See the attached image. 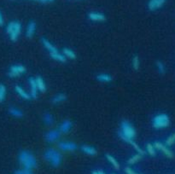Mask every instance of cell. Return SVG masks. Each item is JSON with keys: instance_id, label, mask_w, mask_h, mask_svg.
I'll return each mask as SVG.
<instances>
[{"instance_id": "14", "label": "cell", "mask_w": 175, "mask_h": 174, "mask_svg": "<svg viewBox=\"0 0 175 174\" xmlns=\"http://www.w3.org/2000/svg\"><path fill=\"white\" fill-rule=\"evenodd\" d=\"M36 30V23L35 22L33 21H30L29 23L27 25V31H26V37L28 38V39H31L34 32Z\"/></svg>"}, {"instance_id": "30", "label": "cell", "mask_w": 175, "mask_h": 174, "mask_svg": "<svg viewBox=\"0 0 175 174\" xmlns=\"http://www.w3.org/2000/svg\"><path fill=\"white\" fill-rule=\"evenodd\" d=\"M146 149H147V152L149 153V155H151L152 156H154L156 155V149H155L154 145H152L151 143H148Z\"/></svg>"}, {"instance_id": "23", "label": "cell", "mask_w": 175, "mask_h": 174, "mask_svg": "<svg viewBox=\"0 0 175 174\" xmlns=\"http://www.w3.org/2000/svg\"><path fill=\"white\" fill-rule=\"evenodd\" d=\"M63 54L66 57L70 58V59H76V54L73 52V50H72L71 49L68 48H64L63 50Z\"/></svg>"}, {"instance_id": "27", "label": "cell", "mask_w": 175, "mask_h": 174, "mask_svg": "<svg viewBox=\"0 0 175 174\" xmlns=\"http://www.w3.org/2000/svg\"><path fill=\"white\" fill-rule=\"evenodd\" d=\"M128 143H130V144L134 148V150H135L138 154H140V155H143L145 154V153H144V151H143V150H142V149H141V148H140V147H139V146H138V144L133 141V140H130V141L128 142Z\"/></svg>"}, {"instance_id": "18", "label": "cell", "mask_w": 175, "mask_h": 174, "mask_svg": "<svg viewBox=\"0 0 175 174\" xmlns=\"http://www.w3.org/2000/svg\"><path fill=\"white\" fill-rule=\"evenodd\" d=\"M66 100H67V96L63 94V93H59V94H56V96H54L52 97L51 103L53 104H58V103L65 102Z\"/></svg>"}, {"instance_id": "2", "label": "cell", "mask_w": 175, "mask_h": 174, "mask_svg": "<svg viewBox=\"0 0 175 174\" xmlns=\"http://www.w3.org/2000/svg\"><path fill=\"white\" fill-rule=\"evenodd\" d=\"M18 159H19V162L21 163V165L23 166L24 168L32 170V168L36 167V166H37L36 158L29 151H21L20 154H19Z\"/></svg>"}, {"instance_id": "3", "label": "cell", "mask_w": 175, "mask_h": 174, "mask_svg": "<svg viewBox=\"0 0 175 174\" xmlns=\"http://www.w3.org/2000/svg\"><path fill=\"white\" fill-rule=\"evenodd\" d=\"M45 159L51 166H60L62 162V155L59 152H57L53 149H49L45 153Z\"/></svg>"}, {"instance_id": "37", "label": "cell", "mask_w": 175, "mask_h": 174, "mask_svg": "<svg viewBox=\"0 0 175 174\" xmlns=\"http://www.w3.org/2000/svg\"><path fill=\"white\" fill-rule=\"evenodd\" d=\"M97 174H105L103 171H97Z\"/></svg>"}, {"instance_id": "1", "label": "cell", "mask_w": 175, "mask_h": 174, "mask_svg": "<svg viewBox=\"0 0 175 174\" xmlns=\"http://www.w3.org/2000/svg\"><path fill=\"white\" fill-rule=\"evenodd\" d=\"M120 137L128 142L130 140H133L135 137L136 132L133 127L127 120H123L120 124V132H119Z\"/></svg>"}, {"instance_id": "12", "label": "cell", "mask_w": 175, "mask_h": 174, "mask_svg": "<svg viewBox=\"0 0 175 174\" xmlns=\"http://www.w3.org/2000/svg\"><path fill=\"white\" fill-rule=\"evenodd\" d=\"M88 18L92 22H104L106 19L104 14L99 12H90L88 14Z\"/></svg>"}, {"instance_id": "22", "label": "cell", "mask_w": 175, "mask_h": 174, "mask_svg": "<svg viewBox=\"0 0 175 174\" xmlns=\"http://www.w3.org/2000/svg\"><path fill=\"white\" fill-rule=\"evenodd\" d=\"M43 121L45 125L47 126H51L54 123V117L50 113H45L43 116Z\"/></svg>"}, {"instance_id": "5", "label": "cell", "mask_w": 175, "mask_h": 174, "mask_svg": "<svg viewBox=\"0 0 175 174\" xmlns=\"http://www.w3.org/2000/svg\"><path fill=\"white\" fill-rule=\"evenodd\" d=\"M26 72V68L22 65H13L9 68L8 76L10 78H16Z\"/></svg>"}, {"instance_id": "6", "label": "cell", "mask_w": 175, "mask_h": 174, "mask_svg": "<svg viewBox=\"0 0 175 174\" xmlns=\"http://www.w3.org/2000/svg\"><path fill=\"white\" fill-rule=\"evenodd\" d=\"M59 149L63 151H74L77 150V144L73 142H60L59 144Z\"/></svg>"}, {"instance_id": "26", "label": "cell", "mask_w": 175, "mask_h": 174, "mask_svg": "<svg viewBox=\"0 0 175 174\" xmlns=\"http://www.w3.org/2000/svg\"><path fill=\"white\" fill-rule=\"evenodd\" d=\"M142 158V155H140V154H136L135 155H133V156H132L131 158L128 160V164H130V165H133V164H135L136 162H138L140 159Z\"/></svg>"}, {"instance_id": "28", "label": "cell", "mask_w": 175, "mask_h": 174, "mask_svg": "<svg viewBox=\"0 0 175 174\" xmlns=\"http://www.w3.org/2000/svg\"><path fill=\"white\" fill-rule=\"evenodd\" d=\"M132 64H133V68L135 71H138V68H139V66H140V63H139V58L138 55H134L133 58V62H132Z\"/></svg>"}, {"instance_id": "21", "label": "cell", "mask_w": 175, "mask_h": 174, "mask_svg": "<svg viewBox=\"0 0 175 174\" xmlns=\"http://www.w3.org/2000/svg\"><path fill=\"white\" fill-rule=\"evenodd\" d=\"M50 56L52 58V59H54V60H56L57 62H60V63H65L66 62V56L63 55V54H60L58 51L57 52H54V53H50Z\"/></svg>"}, {"instance_id": "16", "label": "cell", "mask_w": 175, "mask_h": 174, "mask_svg": "<svg viewBox=\"0 0 175 174\" xmlns=\"http://www.w3.org/2000/svg\"><path fill=\"white\" fill-rule=\"evenodd\" d=\"M15 91H16V93L20 96L22 99H24V100H30V99H32L30 94H28L27 92H26V91H24L21 86H15Z\"/></svg>"}, {"instance_id": "25", "label": "cell", "mask_w": 175, "mask_h": 174, "mask_svg": "<svg viewBox=\"0 0 175 174\" xmlns=\"http://www.w3.org/2000/svg\"><path fill=\"white\" fill-rule=\"evenodd\" d=\"M6 96V87L3 84H0V103H3Z\"/></svg>"}, {"instance_id": "29", "label": "cell", "mask_w": 175, "mask_h": 174, "mask_svg": "<svg viewBox=\"0 0 175 174\" xmlns=\"http://www.w3.org/2000/svg\"><path fill=\"white\" fill-rule=\"evenodd\" d=\"M148 8L151 11L157 9V0H150L148 3Z\"/></svg>"}, {"instance_id": "24", "label": "cell", "mask_w": 175, "mask_h": 174, "mask_svg": "<svg viewBox=\"0 0 175 174\" xmlns=\"http://www.w3.org/2000/svg\"><path fill=\"white\" fill-rule=\"evenodd\" d=\"M106 158H107V160L111 163L112 165H113V166H114L116 170H119L120 169L119 163L117 162V160L114 158L112 155H106Z\"/></svg>"}, {"instance_id": "20", "label": "cell", "mask_w": 175, "mask_h": 174, "mask_svg": "<svg viewBox=\"0 0 175 174\" xmlns=\"http://www.w3.org/2000/svg\"><path fill=\"white\" fill-rule=\"evenodd\" d=\"M9 114L13 116V117H16V118H22L23 117V113L22 111L19 109H16V108H9Z\"/></svg>"}, {"instance_id": "13", "label": "cell", "mask_w": 175, "mask_h": 174, "mask_svg": "<svg viewBox=\"0 0 175 174\" xmlns=\"http://www.w3.org/2000/svg\"><path fill=\"white\" fill-rule=\"evenodd\" d=\"M41 43H42V45H44V47L45 48V50H48L50 53H54V52H57V51H58V50H57V49H56L47 39L42 38V39H41Z\"/></svg>"}, {"instance_id": "10", "label": "cell", "mask_w": 175, "mask_h": 174, "mask_svg": "<svg viewBox=\"0 0 175 174\" xmlns=\"http://www.w3.org/2000/svg\"><path fill=\"white\" fill-rule=\"evenodd\" d=\"M72 127H73V123L69 119H65L59 127V132L61 133H68L71 131Z\"/></svg>"}, {"instance_id": "15", "label": "cell", "mask_w": 175, "mask_h": 174, "mask_svg": "<svg viewBox=\"0 0 175 174\" xmlns=\"http://www.w3.org/2000/svg\"><path fill=\"white\" fill-rule=\"evenodd\" d=\"M80 150H81V151H82L84 154L88 155H96L97 154V150H96L94 147L89 146V145H86V144L82 145V146L80 147Z\"/></svg>"}, {"instance_id": "34", "label": "cell", "mask_w": 175, "mask_h": 174, "mask_svg": "<svg viewBox=\"0 0 175 174\" xmlns=\"http://www.w3.org/2000/svg\"><path fill=\"white\" fill-rule=\"evenodd\" d=\"M14 26H15V22H11L8 24L7 27H6V32L9 34L10 32H12V30L14 29Z\"/></svg>"}, {"instance_id": "39", "label": "cell", "mask_w": 175, "mask_h": 174, "mask_svg": "<svg viewBox=\"0 0 175 174\" xmlns=\"http://www.w3.org/2000/svg\"><path fill=\"white\" fill-rule=\"evenodd\" d=\"M54 0H47V2H53Z\"/></svg>"}, {"instance_id": "40", "label": "cell", "mask_w": 175, "mask_h": 174, "mask_svg": "<svg viewBox=\"0 0 175 174\" xmlns=\"http://www.w3.org/2000/svg\"><path fill=\"white\" fill-rule=\"evenodd\" d=\"M92 174H97V172H93V173H92Z\"/></svg>"}, {"instance_id": "19", "label": "cell", "mask_w": 175, "mask_h": 174, "mask_svg": "<svg viewBox=\"0 0 175 174\" xmlns=\"http://www.w3.org/2000/svg\"><path fill=\"white\" fill-rule=\"evenodd\" d=\"M35 80H36V84H37V87H38V91L40 92H45L46 90V86H45L44 79H42V77L38 76L35 79Z\"/></svg>"}, {"instance_id": "8", "label": "cell", "mask_w": 175, "mask_h": 174, "mask_svg": "<svg viewBox=\"0 0 175 174\" xmlns=\"http://www.w3.org/2000/svg\"><path fill=\"white\" fill-rule=\"evenodd\" d=\"M61 132H59V130H52L48 132L45 134V140L48 142H53L58 140V138L60 137Z\"/></svg>"}, {"instance_id": "36", "label": "cell", "mask_w": 175, "mask_h": 174, "mask_svg": "<svg viewBox=\"0 0 175 174\" xmlns=\"http://www.w3.org/2000/svg\"><path fill=\"white\" fill-rule=\"evenodd\" d=\"M4 25V17H3V15L0 11V27H2Z\"/></svg>"}, {"instance_id": "11", "label": "cell", "mask_w": 175, "mask_h": 174, "mask_svg": "<svg viewBox=\"0 0 175 174\" xmlns=\"http://www.w3.org/2000/svg\"><path fill=\"white\" fill-rule=\"evenodd\" d=\"M29 84H30V88H31V93H30V96L32 97V99H36L37 98V96H38V87H37V84H36V80L34 78L32 77H30L29 79Z\"/></svg>"}, {"instance_id": "9", "label": "cell", "mask_w": 175, "mask_h": 174, "mask_svg": "<svg viewBox=\"0 0 175 174\" xmlns=\"http://www.w3.org/2000/svg\"><path fill=\"white\" fill-rule=\"evenodd\" d=\"M154 147H155V149H156V150H158L162 151V152L167 155V157H169V158H173V157H174L173 152L171 150H169L167 147H166L165 145H163L161 142H156L154 143Z\"/></svg>"}, {"instance_id": "41", "label": "cell", "mask_w": 175, "mask_h": 174, "mask_svg": "<svg viewBox=\"0 0 175 174\" xmlns=\"http://www.w3.org/2000/svg\"><path fill=\"white\" fill-rule=\"evenodd\" d=\"M33 1H36V0H33Z\"/></svg>"}, {"instance_id": "17", "label": "cell", "mask_w": 175, "mask_h": 174, "mask_svg": "<svg viewBox=\"0 0 175 174\" xmlns=\"http://www.w3.org/2000/svg\"><path fill=\"white\" fill-rule=\"evenodd\" d=\"M96 79L97 81L102 82V83H109L112 81V76L109 73H100L97 74Z\"/></svg>"}, {"instance_id": "33", "label": "cell", "mask_w": 175, "mask_h": 174, "mask_svg": "<svg viewBox=\"0 0 175 174\" xmlns=\"http://www.w3.org/2000/svg\"><path fill=\"white\" fill-rule=\"evenodd\" d=\"M156 66H157V68H158V70H159L161 73H165V67H164V65H163V63L161 62L158 61L156 63Z\"/></svg>"}, {"instance_id": "7", "label": "cell", "mask_w": 175, "mask_h": 174, "mask_svg": "<svg viewBox=\"0 0 175 174\" xmlns=\"http://www.w3.org/2000/svg\"><path fill=\"white\" fill-rule=\"evenodd\" d=\"M22 30V25L18 22H15V26H14V29L12 30V32H10L9 35V39L11 41H16Z\"/></svg>"}, {"instance_id": "35", "label": "cell", "mask_w": 175, "mask_h": 174, "mask_svg": "<svg viewBox=\"0 0 175 174\" xmlns=\"http://www.w3.org/2000/svg\"><path fill=\"white\" fill-rule=\"evenodd\" d=\"M125 171H126V173H127V174H137L135 172H134L133 169H131L130 167H126Z\"/></svg>"}, {"instance_id": "4", "label": "cell", "mask_w": 175, "mask_h": 174, "mask_svg": "<svg viewBox=\"0 0 175 174\" xmlns=\"http://www.w3.org/2000/svg\"><path fill=\"white\" fill-rule=\"evenodd\" d=\"M152 124L153 127L156 129H161V128H164L169 126L170 124V120L167 114H158L156 116H155L152 120Z\"/></svg>"}, {"instance_id": "38", "label": "cell", "mask_w": 175, "mask_h": 174, "mask_svg": "<svg viewBox=\"0 0 175 174\" xmlns=\"http://www.w3.org/2000/svg\"><path fill=\"white\" fill-rule=\"evenodd\" d=\"M40 2H41V3H43V4H44V3H46V2H47V0H40Z\"/></svg>"}, {"instance_id": "32", "label": "cell", "mask_w": 175, "mask_h": 174, "mask_svg": "<svg viewBox=\"0 0 175 174\" xmlns=\"http://www.w3.org/2000/svg\"><path fill=\"white\" fill-rule=\"evenodd\" d=\"M15 174H32V172L31 169L24 168L22 170H16L15 172Z\"/></svg>"}, {"instance_id": "31", "label": "cell", "mask_w": 175, "mask_h": 174, "mask_svg": "<svg viewBox=\"0 0 175 174\" xmlns=\"http://www.w3.org/2000/svg\"><path fill=\"white\" fill-rule=\"evenodd\" d=\"M166 143H167V146H171V145H173V144H174L175 143V133L174 134H172L167 139V141H166Z\"/></svg>"}]
</instances>
